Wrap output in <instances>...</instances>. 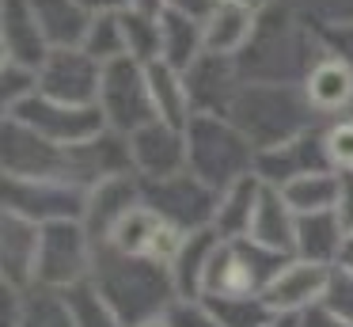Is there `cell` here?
<instances>
[{"label": "cell", "mask_w": 353, "mask_h": 327, "mask_svg": "<svg viewBox=\"0 0 353 327\" xmlns=\"http://www.w3.org/2000/svg\"><path fill=\"white\" fill-rule=\"evenodd\" d=\"M289 255L262 247L251 236L221 240L205 270V293L201 297H262L274 274L285 266Z\"/></svg>", "instance_id": "cell-5"}, {"label": "cell", "mask_w": 353, "mask_h": 327, "mask_svg": "<svg viewBox=\"0 0 353 327\" xmlns=\"http://www.w3.org/2000/svg\"><path fill=\"white\" fill-rule=\"evenodd\" d=\"M259 149L224 114H194L186 122V171L198 175L216 194L254 175Z\"/></svg>", "instance_id": "cell-4"}, {"label": "cell", "mask_w": 353, "mask_h": 327, "mask_svg": "<svg viewBox=\"0 0 353 327\" xmlns=\"http://www.w3.org/2000/svg\"><path fill=\"white\" fill-rule=\"evenodd\" d=\"M296 327H353V324H345V319H342V316H334V312H330L327 304H319V308L304 312Z\"/></svg>", "instance_id": "cell-43"}, {"label": "cell", "mask_w": 353, "mask_h": 327, "mask_svg": "<svg viewBox=\"0 0 353 327\" xmlns=\"http://www.w3.org/2000/svg\"><path fill=\"white\" fill-rule=\"evenodd\" d=\"M0 38H4V61H19V65L42 68V61L50 57V42L42 35V27H39V19H34L27 0H4Z\"/></svg>", "instance_id": "cell-20"}, {"label": "cell", "mask_w": 353, "mask_h": 327, "mask_svg": "<svg viewBox=\"0 0 353 327\" xmlns=\"http://www.w3.org/2000/svg\"><path fill=\"white\" fill-rule=\"evenodd\" d=\"M289 205L296 213H323V209H334L338 194H342V175L338 171H312V175H300V179L277 187Z\"/></svg>", "instance_id": "cell-30"}, {"label": "cell", "mask_w": 353, "mask_h": 327, "mask_svg": "<svg viewBox=\"0 0 353 327\" xmlns=\"http://www.w3.org/2000/svg\"><path fill=\"white\" fill-rule=\"evenodd\" d=\"M65 297H69V304H72V319H77V327H130L114 308H110V301L92 286V281L69 289Z\"/></svg>", "instance_id": "cell-34"}, {"label": "cell", "mask_w": 353, "mask_h": 327, "mask_svg": "<svg viewBox=\"0 0 353 327\" xmlns=\"http://www.w3.org/2000/svg\"><path fill=\"white\" fill-rule=\"evenodd\" d=\"M330 274L334 266L330 263H312V259H296L289 255L285 266L274 274V281L266 286V304L274 312H289V316H304V312L319 308L327 301L330 289Z\"/></svg>", "instance_id": "cell-15"}, {"label": "cell", "mask_w": 353, "mask_h": 327, "mask_svg": "<svg viewBox=\"0 0 353 327\" xmlns=\"http://www.w3.org/2000/svg\"><path fill=\"white\" fill-rule=\"evenodd\" d=\"M307 95V103L315 106L323 122L338 118L353 106V68L345 61H338L334 53H323V61L307 73V80L300 84Z\"/></svg>", "instance_id": "cell-21"}, {"label": "cell", "mask_w": 353, "mask_h": 327, "mask_svg": "<svg viewBox=\"0 0 353 327\" xmlns=\"http://www.w3.org/2000/svg\"><path fill=\"white\" fill-rule=\"evenodd\" d=\"M232 4H243V8H251V12H262V8L274 4V0H232Z\"/></svg>", "instance_id": "cell-49"}, {"label": "cell", "mask_w": 353, "mask_h": 327, "mask_svg": "<svg viewBox=\"0 0 353 327\" xmlns=\"http://www.w3.org/2000/svg\"><path fill=\"white\" fill-rule=\"evenodd\" d=\"M0 167L12 179H65L72 183V156L69 144H57L50 137L27 129L23 122L4 118L0 133Z\"/></svg>", "instance_id": "cell-9"}, {"label": "cell", "mask_w": 353, "mask_h": 327, "mask_svg": "<svg viewBox=\"0 0 353 327\" xmlns=\"http://www.w3.org/2000/svg\"><path fill=\"white\" fill-rule=\"evenodd\" d=\"M145 202L186 236L201 232V228H213V217H216V190L205 187L190 171L145 183Z\"/></svg>", "instance_id": "cell-11"}, {"label": "cell", "mask_w": 353, "mask_h": 327, "mask_svg": "<svg viewBox=\"0 0 353 327\" xmlns=\"http://www.w3.org/2000/svg\"><path fill=\"white\" fill-rule=\"evenodd\" d=\"M183 240H186V232H179L171 221H163L148 202H141L118 221L114 232H110L103 243L114 247V251H122V255L152 259V263H168L171 266V259H175L179 247H183Z\"/></svg>", "instance_id": "cell-13"}, {"label": "cell", "mask_w": 353, "mask_h": 327, "mask_svg": "<svg viewBox=\"0 0 353 327\" xmlns=\"http://www.w3.org/2000/svg\"><path fill=\"white\" fill-rule=\"evenodd\" d=\"M327 304L334 316H342L345 324H353V270H345V266H334V274H330V289H327Z\"/></svg>", "instance_id": "cell-39"}, {"label": "cell", "mask_w": 353, "mask_h": 327, "mask_svg": "<svg viewBox=\"0 0 353 327\" xmlns=\"http://www.w3.org/2000/svg\"><path fill=\"white\" fill-rule=\"evenodd\" d=\"M0 205H4V213H16L31 225L46 228L57 221H84L88 190L65 179H12V175H4Z\"/></svg>", "instance_id": "cell-7"}, {"label": "cell", "mask_w": 353, "mask_h": 327, "mask_svg": "<svg viewBox=\"0 0 353 327\" xmlns=\"http://www.w3.org/2000/svg\"><path fill=\"white\" fill-rule=\"evenodd\" d=\"M148 91H152L156 118L186 129V122L194 118V106H190V95H186L183 73L171 68L168 61H156V65H148Z\"/></svg>", "instance_id": "cell-29"}, {"label": "cell", "mask_w": 353, "mask_h": 327, "mask_svg": "<svg viewBox=\"0 0 353 327\" xmlns=\"http://www.w3.org/2000/svg\"><path fill=\"white\" fill-rule=\"evenodd\" d=\"M163 324L168 327H216L205 297H175L168 304V312H163Z\"/></svg>", "instance_id": "cell-38"}, {"label": "cell", "mask_w": 353, "mask_h": 327, "mask_svg": "<svg viewBox=\"0 0 353 327\" xmlns=\"http://www.w3.org/2000/svg\"><path fill=\"white\" fill-rule=\"evenodd\" d=\"M315 23H334V19H353V0H296Z\"/></svg>", "instance_id": "cell-41"}, {"label": "cell", "mask_w": 353, "mask_h": 327, "mask_svg": "<svg viewBox=\"0 0 353 327\" xmlns=\"http://www.w3.org/2000/svg\"><path fill=\"white\" fill-rule=\"evenodd\" d=\"M34 91H39V68L19 65V61H4V68H0V103H4V111H12Z\"/></svg>", "instance_id": "cell-37"}, {"label": "cell", "mask_w": 353, "mask_h": 327, "mask_svg": "<svg viewBox=\"0 0 353 327\" xmlns=\"http://www.w3.org/2000/svg\"><path fill=\"white\" fill-rule=\"evenodd\" d=\"M205 304L216 327H262L274 316L266 297H205Z\"/></svg>", "instance_id": "cell-32"}, {"label": "cell", "mask_w": 353, "mask_h": 327, "mask_svg": "<svg viewBox=\"0 0 353 327\" xmlns=\"http://www.w3.org/2000/svg\"><path fill=\"white\" fill-rule=\"evenodd\" d=\"M4 118L23 122L27 129H34V133L50 137V141H57V144H84V141H92V137H99L103 129H110L99 106L57 103V99L42 95V91H34V95H27L23 103H16L12 111H4Z\"/></svg>", "instance_id": "cell-10"}, {"label": "cell", "mask_w": 353, "mask_h": 327, "mask_svg": "<svg viewBox=\"0 0 353 327\" xmlns=\"http://www.w3.org/2000/svg\"><path fill=\"white\" fill-rule=\"evenodd\" d=\"M122 30H125V57L141 61V65H156L160 61V15L145 12H122Z\"/></svg>", "instance_id": "cell-33"}, {"label": "cell", "mask_w": 353, "mask_h": 327, "mask_svg": "<svg viewBox=\"0 0 353 327\" xmlns=\"http://www.w3.org/2000/svg\"><path fill=\"white\" fill-rule=\"evenodd\" d=\"M338 217H342L345 232H353V175H342V194H338Z\"/></svg>", "instance_id": "cell-44"}, {"label": "cell", "mask_w": 353, "mask_h": 327, "mask_svg": "<svg viewBox=\"0 0 353 327\" xmlns=\"http://www.w3.org/2000/svg\"><path fill=\"white\" fill-rule=\"evenodd\" d=\"M80 46H84L95 61H103V65L125 57L122 12H114V15H92V27H88V35H84V42H80Z\"/></svg>", "instance_id": "cell-35"}, {"label": "cell", "mask_w": 353, "mask_h": 327, "mask_svg": "<svg viewBox=\"0 0 353 327\" xmlns=\"http://www.w3.org/2000/svg\"><path fill=\"white\" fill-rule=\"evenodd\" d=\"M39 19L42 35H46L50 50H61V46H80L92 27V15L77 4V0H27Z\"/></svg>", "instance_id": "cell-27"}, {"label": "cell", "mask_w": 353, "mask_h": 327, "mask_svg": "<svg viewBox=\"0 0 353 327\" xmlns=\"http://www.w3.org/2000/svg\"><path fill=\"white\" fill-rule=\"evenodd\" d=\"M125 141H130V167L141 183L186 171V129L183 126L152 118L141 129H133Z\"/></svg>", "instance_id": "cell-14"}, {"label": "cell", "mask_w": 353, "mask_h": 327, "mask_svg": "<svg viewBox=\"0 0 353 327\" xmlns=\"http://www.w3.org/2000/svg\"><path fill=\"white\" fill-rule=\"evenodd\" d=\"M323 149L338 175H353V114L323 122Z\"/></svg>", "instance_id": "cell-36"}, {"label": "cell", "mask_w": 353, "mask_h": 327, "mask_svg": "<svg viewBox=\"0 0 353 327\" xmlns=\"http://www.w3.org/2000/svg\"><path fill=\"white\" fill-rule=\"evenodd\" d=\"M16 327H77V319H72V304L65 293L31 286L23 293V312Z\"/></svg>", "instance_id": "cell-31"}, {"label": "cell", "mask_w": 353, "mask_h": 327, "mask_svg": "<svg viewBox=\"0 0 353 327\" xmlns=\"http://www.w3.org/2000/svg\"><path fill=\"white\" fill-rule=\"evenodd\" d=\"M323 53L319 23L296 0H274L254 15V30L236 61L251 84H304Z\"/></svg>", "instance_id": "cell-1"}, {"label": "cell", "mask_w": 353, "mask_h": 327, "mask_svg": "<svg viewBox=\"0 0 353 327\" xmlns=\"http://www.w3.org/2000/svg\"><path fill=\"white\" fill-rule=\"evenodd\" d=\"M88 15H114V12H130V0H77Z\"/></svg>", "instance_id": "cell-45"}, {"label": "cell", "mask_w": 353, "mask_h": 327, "mask_svg": "<svg viewBox=\"0 0 353 327\" xmlns=\"http://www.w3.org/2000/svg\"><path fill=\"white\" fill-rule=\"evenodd\" d=\"M103 88V61H95L84 46H61L50 50L39 68V91L57 103L72 106H99Z\"/></svg>", "instance_id": "cell-12"}, {"label": "cell", "mask_w": 353, "mask_h": 327, "mask_svg": "<svg viewBox=\"0 0 353 327\" xmlns=\"http://www.w3.org/2000/svg\"><path fill=\"white\" fill-rule=\"evenodd\" d=\"M213 8H216V0H163V12L194 15V19H205Z\"/></svg>", "instance_id": "cell-42"}, {"label": "cell", "mask_w": 353, "mask_h": 327, "mask_svg": "<svg viewBox=\"0 0 353 327\" xmlns=\"http://www.w3.org/2000/svg\"><path fill=\"white\" fill-rule=\"evenodd\" d=\"M262 194V179L259 175H247V179L232 183L228 190L216 194V217H213V232L221 240H239V236L251 232L254 221V205Z\"/></svg>", "instance_id": "cell-25"}, {"label": "cell", "mask_w": 353, "mask_h": 327, "mask_svg": "<svg viewBox=\"0 0 353 327\" xmlns=\"http://www.w3.org/2000/svg\"><path fill=\"white\" fill-rule=\"evenodd\" d=\"M183 80H186V95H190L194 114H228L232 99L243 88L239 61L224 57V53H209V50L186 68Z\"/></svg>", "instance_id": "cell-16"}, {"label": "cell", "mask_w": 353, "mask_h": 327, "mask_svg": "<svg viewBox=\"0 0 353 327\" xmlns=\"http://www.w3.org/2000/svg\"><path fill=\"white\" fill-rule=\"evenodd\" d=\"M145 202V183L137 175H114V179L99 183V187L88 190V209H84V228L92 232L95 243H103L114 225L133 209V205Z\"/></svg>", "instance_id": "cell-18"}, {"label": "cell", "mask_w": 353, "mask_h": 327, "mask_svg": "<svg viewBox=\"0 0 353 327\" xmlns=\"http://www.w3.org/2000/svg\"><path fill=\"white\" fill-rule=\"evenodd\" d=\"M221 236L213 228H201V232H190L183 240V247L175 251L171 259V278L179 286V297H201L205 293V270H209V259H213Z\"/></svg>", "instance_id": "cell-28"}, {"label": "cell", "mask_w": 353, "mask_h": 327, "mask_svg": "<svg viewBox=\"0 0 353 327\" xmlns=\"http://www.w3.org/2000/svg\"><path fill=\"white\" fill-rule=\"evenodd\" d=\"M92 270H95V240L84 228V221H57V225L42 228L34 286L69 293V289L92 281Z\"/></svg>", "instance_id": "cell-6"}, {"label": "cell", "mask_w": 353, "mask_h": 327, "mask_svg": "<svg viewBox=\"0 0 353 327\" xmlns=\"http://www.w3.org/2000/svg\"><path fill=\"white\" fill-rule=\"evenodd\" d=\"M201 53H205L201 19L179 15V12H160V61H168L179 73H186Z\"/></svg>", "instance_id": "cell-26"}, {"label": "cell", "mask_w": 353, "mask_h": 327, "mask_svg": "<svg viewBox=\"0 0 353 327\" xmlns=\"http://www.w3.org/2000/svg\"><path fill=\"white\" fill-rule=\"evenodd\" d=\"M342 240H345V225L338 217V209L296 213V243H292V255L296 259L334 266L338 251H342Z\"/></svg>", "instance_id": "cell-23"}, {"label": "cell", "mask_w": 353, "mask_h": 327, "mask_svg": "<svg viewBox=\"0 0 353 327\" xmlns=\"http://www.w3.org/2000/svg\"><path fill=\"white\" fill-rule=\"evenodd\" d=\"M92 286L107 297L110 308H114L130 327L163 316L168 304L179 297V286H175V278H171L168 263L122 255V251L107 247V243H95Z\"/></svg>", "instance_id": "cell-3"}, {"label": "cell", "mask_w": 353, "mask_h": 327, "mask_svg": "<svg viewBox=\"0 0 353 327\" xmlns=\"http://www.w3.org/2000/svg\"><path fill=\"white\" fill-rule=\"evenodd\" d=\"M39 240H42L39 225L16 217V213H0V274H4V286H16V289L34 286Z\"/></svg>", "instance_id": "cell-19"}, {"label": "cell", "mask_w": 353, "mask_h": 327, "mask_svg": "<svg viewBox=\"0 0 353 327\" xmlns=\"http://www.w3.org/2000/svg\"><path fill=\"white\" fill-rule=\"evenodd\" d=\"M345 114H353V106H350V111H345Z\"/></svg>", "instance_id": "cell-51"}, {"label": "cell", "mask_w": 353, "mask_h": 327, "mask_svg": "<svg viewBox=\"0 0 353 327\" xmlns=\"http://www.w3.org/2000/svg\"><path fill=\"white\" fill-rule=\"evenodd\" d=\"M133 12H145V15H160L163 12V0H130Z\"/></svg>", "instance_id": "cell-47"}, {"label": "cell", "mask_w": 353, "mask_h": 327, "mask_svg": "<svg viewBox=\"0 0 353 327\" xmlns=\"http://www.w3.org/2000/svg\"><path fill=\"white\" fill-rule=\"evenodd\" d=\"M296 324H300V316H289V312H274V316H270L262 327H296Z\"/></svg>", "instance_id": "cell-48"}, {"label": "cell", "mask_w": 353, "mask_h": 327, "mask_svg": "<svg viewBox=\"0 0 353 327\" xmlns=\"http://www.w3.org/2000/svg\"><path fill=\"white\" fill-rule=\"evenodd\" d=\"M99 111L114 133L130 137L145 122L156 118L152 91H148V65L133 57H118L103 65V88H99Z\"/></svg>", "instance_id": "cell-8"}, {"label": "cell", "mask_w": 353, "mask_h": 327, "mask_svg": "<svg viewBox=\"0 0 353 327\" xmlns=\"http://www.w3.org/2000/svg\"><path fill=\"white\" fill-rule=\"evenodd\" d=\"M224 118L236 122V129L254 144L259 152L281 149L296 137L323 126L315 106L307 103L300 84H251L243 80L239 95L232 99Z\"/></svg>", "instance_id": "cell-2"}, {"label": "cell", "mask_w": 353, "mask_h": 327, "mask_svg": "<svg viewBox=\"0 0 353 327\" xmlns=\"http://www.w3.org/2000/svg\"><path fill=\"white\" fill-rule=\"evenodd\" d=\"M137 327H168V324H163V316H156V319H145V324H137Z\"/></svg>", "instance_id": "cell-50"}, {"label": "cell", "mask_w": 353, "mask_h": 327, "mask_svg": "<svg viewBox=\"0 0 353 327\" xmlns=\"http://www.w3.org/2000/svg\"><path fill=\"white\" fill-rule=\"evenodd\" d=\"M319 35L327 53H334L338 61L353 68V19H334V23H319Z\"/></svg>", "instance_id": "cell-40"}, {"label": "cell", "mask_w": 353, "mask_h": 327, "mask_svg": "<svg viewBox=\"0 0 353 327\" xmlns=\"http://www.w3.org/2000/svg\"><path fill=\"white\" fill-rule=\"evenodd\" d=\"M334 266H345V270H353V232H345V240H342V251H338Z\"/></svg>", "instance_id": "cell-46"}, {"label": "cell", "mask_w": 353, "mask_h": 327, "mask_svg": "<svg viewBox=\"0 0 353 327\" xmlns=\"http://www.w3.org/2000/svg\"><path fill=\"white\" fill-rule=\"evenodd\" d=\"M312 171H334L327 160V149H323V126L281 144V149L259 152V164H254V175L262 183H270V187H285V183L312 175Z\"/></svg>", "instance_id": "cell-17"}, {"label": "cell", "mask_w": 353, "mask_h": 327, "mask_svg": "<svg viewBox=\"0 0 353 327\" xmlns=\"http://www.w3.org/2000/svg\"><path fill=\"white\" fill-rule=\"evenodd\" d=\"M254 15L251 8L232 4V0H216V8L201 19V30H205V50L209 53H224V57H239V50L247 46L254 30Z\"/></svg>", "instance_id": "cell-24"}, {"label": "cell", "mask_w": 353, "mask_h": 327, "mask_svg": "<svg viewBox=\"0 0 353 327\" xmlns=\"http://www.w3.org/2000/svg\"><path fill=\"white\" fill-rule=\"evenodd\" d=\"M247 236L259 240L262 247L277 251V255H292V243H296V209L270 183H262V194H259V205H254V221H251V232Z\"/></svg>", "instance_id": "cell-22"}]
</instances>
